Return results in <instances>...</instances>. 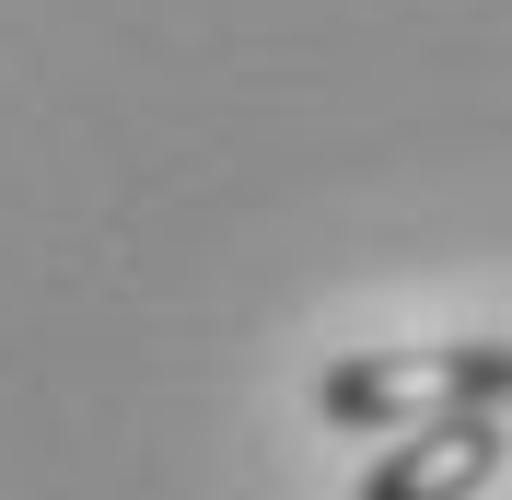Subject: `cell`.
I'll return each mask as SVG.
<instances>
[{
	"mask_svg": "<svg viewBox=\"0 0 512 500\" xmlns=\"http://www.w3.org/2000/svg\"><path fill=\"white\" fill-rule=\"evenodd\" d=\"M512 431H501V407H478V419H431V431H396L361 466V500H478L489 477H501Z\"/></svg>",
	"mask_w": 512,
	"mask_h": 500,
	"instance_id": "2",
	"label": "cell"
},
{
	"mask_svg": "<svg viewBox=\"0 0 512 500\" xmlns=\"http://www.w3.org/2000/svg\"><path fill=\"white\" fill-rule=\"evenodd\" d=\"M512 407V338H408V349H350L315 373L326 431H431V419H478Z\"/></svg>",
	"mask_w": 512,
	"mask_h": 500,
	"instance_id": "1",
	"label": "cell"
}]
</instances>
